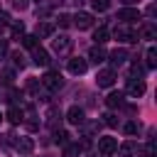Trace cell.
I'll return each mask as SVG.
<instances>
[{
  "instance_id": "18",
  "label": "cell",
  "mask_w": 157,
  "mask_h": 157,
  "mask_svg": "<svg viewBox=\"0 0 157 157\" xmlns=\"http://www.w3.org/2000/svg\"><path fill=\"white\" fill-rule=\"evenodd\" d=\"M140 34H142L145 39H155V37H157V27H155L152 22H147V25L140 27Z\"/></svg>"
},
{
  "instance_id": "29",
  "label": "cell",
  "mask_w": 157,
  "mask_h": 157,
  "mask_svg": "<svg viewBox=\"0 0 157 157\" xmlns=\"http://www.w3.org/2000/svg\"><path fill=\"white\" fill-rule=\"evenodd\" d=\"M12 61H15V66H20V69L25 66V56H22L20 52H15V54H12Z\"/></svg>"
},
{
  "instance_id": "23",
  "label": "cell",
  "mask_w": 157,
  "mask_h": 157,
  "mask_svg": "<svg viewBox=\"0 0 157 157\" xmlns=\"http://www.w3.org/2000/svg\"><path fill=\"white\" fill-rule=\"evenodd\" d=\"M91 5H93L96 12H105L110 7V0H91Z\"/></svg>"
},
{
  "instance_id": "25",
  "label": "cell",
  "mask_w": 157,
  "mask_h": 157,
  "mask_svg": "<svg viewBox=\"0 0 157 157\" xmlns=\"http://www.w3.org/2000/svg\"><path fill=\"white\" fill-rule=\"evenodd\" d=\"M20 42H22V44H25L27 49H34V47H37V37H34V34H25V37H22Z\"/></svg>"
},
{
  "instance_id": "21",
  "label": "cell",
  "mask_w": 157,
  "mask_h": 157,
  "mask_svg": "<svg viewBox=\"0 0 157 157\" xmlns=\"http://www.w3.org/2000/svg\"><path fill=\"white\" fill-rule=\"evenodd\" d=\"M145 64H147V69H155V66H157V49H155V47H150V49H147Z\"/></svg>"
},
{
  "instance_id": "6",
  "label": "cell",
  "mask_w": 157,
  "mask_h": 157,
  "mask_svg": "<svg viewBox=\"0 0 157 157\" xmlns=\"http://www.w3.org/2000/svg\"><path fill=\"white\" fill-rule=\"evenodd\" d=\"M66 120H69L71 125H83V123H86L83 108H78V105H71V108L66 110Z\"/></svg>"
},
{
  "instance_id": "11",
  "label": "cell",
  "mask_w": 157,
  "mask_h": 157,
  "mask_svg": "<svg viewBox=\"0 0 157 157\" xmlns=\"http://www.w3.org/2000/svg\"><path fill=\"white\" fill-rule=\"evenodd\" d=\"M105 105H108V108H123V105H125V93H123V91L108 93V96H105Z\"/></svg>"
},
{
  "instance_id": "4",
  "label": "cell",
  "mask_w": 157,
  "mask_h": 157,
  "mask_svg": "<svg viewBox=\"0 0 157 157\" xmlns=\"http://www.w3.org/2000/svg\"><path fill=\"white\" fill-rule=\"evenodd\" d=\"M142 17V12L137 10V7H123V10H118V17L115 20H120L123 25H130V22H135V20H140Z\"/></svg>"
},
{
  "instance_id": "34",
  "label": "cell",
  "mask_w": 157,
  "mask_h": 157,
  "mask_svg": "<svg viewBox=\"0 0 157 157\" xmlns=\"http://www.w3.org/2000/svg\"><path fill=\"white\" fill-rule=\"evenodd\" d=\"M125 5H135V2H140V0H123Z\"/></svg>"
},
{
  "instance_id": "30",
  "label": "cell",
  "mask_w": 157,
  "mask_h": 157,
  "mask_svg": "<svg viewBox=\"0 0 157 157\" xmlns=\"http://www.w3.org/2000/svg\"><path fill=\"white\" fill-rule=\"evenodd\" d=\"M27 5H29V0H12L15 10H27Z\"/></svg>"
},
{
  "instance_id": "1",
  "label": "cell",
  "mask_w": 157,
  "mask_h": 157,
  "mask_svg": "<svg viewBox=\"0 0 157 157\" xmlns=\"http://www.w3.org/2000/svg\"><path fill=\"white\" fill-rule=\"evenodd\" d=\"M39 83H42V88H44L47 93H54V91H59V88H61L64 78H61V74H59V71H47V74L39 78Z\"/></svg>"
},
{
  "instance_id": "9",
  "label": "cell",
  "mask_w": 157,
  "mask_h": 157,
  "mask_svg": "<svg viewBox=\"0 0 157 157\" xmlns=\"http://www.w3.org/2000/svg\"><path fill=\"white\" fill-rule=\"evenodd\" d=\"M74 25L78 29H88V27H93V15L91 12H76L74 15Z\"/></svg>"
},
{
  "instance_id": "24",
  "label": "cell",
  "mask_w": 157,
  "mask_h": 157,
  "mask_svg": "<svg viewBox=\"0 0 157 157\" xmlns=\"http://www.w3.org/2000/svg\"><path fill=\"white\" fill-rule=\"evenodd\" d=\"M69 137H71V135H69L66 130H56V132H54V140H56L59 145H69Z\"/></svg>"
},
{
  "instance_id": "5",
  "label": "cell",
  "mask_w": 157,
  "mask_h": 157,
  "mask_svg": "<svg viewBox=\"0 0 157 157\" xmlns=\"http://www.w3.org/2000/svg\"><path fill=\"white\" fill-rule=\"evenodd\" d=\"M142 93H145V81H142V78H128V86H125V96L140 98Z\"/></svg>"
},
{
  "instance_id": "31",
  "label": "cell",
  "mask_w": 157,
  "mask_h": 157,
  "mask_svg": "<svg viewBox=\"0 0 157 157\" xmlns=\"http://www.w3.org/2000/svg\"><path fill=\"white\" fill-rule=\"evenodd\" d=\"M59 25H61V27H69V25H71V17H69V15H59Z\"/></svg>"
},
{
  "instance_id": "3",
  "label": "cell",
  "mask_w": 157,
  "mask_h": 157,
  "mask_svg": "<svg viewBox=\"0 0 157 157\" xmlns=\"http://www.w3.org/2000/svg\"><path fill=\"white\" fill-rule=\"evenodd\" d=\"M113 34H115V39H118V42H137V34L132 32V27H130V25H123V22L115 27V32H113Z\"/></svg>"
},
{
  "instance_id": "16",
  "label": "cell",
  "mask_w": 157,
  "mask_h": 157,
  "mask_svg": "<svg viewBox=\"0 0 157 157\" xmlns=\"http://www.w3.org/2000/svg\"><path fill=\"white\" fill-rule=\"evenodd\" d=\"M12 125H20L22 120H25V113H22V108H17V105H10V110H7V115H5Z\"/></svg>"
},
{
  "instance_id": "26",
  "label": "cell",
  "mask_w": 157,
  "mask_h": 157,
  "mask_svg": "<svg viewBox=\"0 0 157 157\" xmlns=\"http://www.w3.org/2000/svg\"><path fill=\"white\" fill-rule=\"evenodd\" d=\"M12 37L15 39H22L25 37V25L20 22V25H12Z\"/></svg>"
},
{
  "instance_id": "36",
  "label": "cell",
  "mask_w": 157,
  "mask_h": 157,
  "mask_svg": "<svg viewBox=\"0 0 157 157\" xmlns=\"http://www.w3.org/2000/svg\"><path fill=\"white\" fill-rule=\"evenodd\" d=\"M78 2H83V0H78Z\"/></svg>"
},
{
  "instance_id": "20",
  "label": "cell",
  "mask_w": 157,
  "mask_h": 157,
  "mask_svg": "<svg viewBox=\"0 0 157 157\" xmlns=\"http://www.w3.org/2000/svg\"><path fill=\"white\" fill-rule=\"evenodd\" d=\"M135 150H137V145H135V142H125V145H120L118 155H120V157H132V155H135Z\"/></svg>"
},
{
  "instance_id": "13",
  "label": "cell",
  "mask_w": 157,
  "mask_h": 157,
  "mask_svg": "<svg viewBox=\"0 0 157 157\" xmlns=\"http://www.w3.org/2000/svg\"><path fill=\"white\" fill-rule=\"evenodd\" d=\"M15 150L22 152V155H29L34 150V140L32 137H20V140H15Z\"/></svg>"
},
{
  "instance_id": "19",
  "label": "cell",
  "mask_w": 157,
  "mask_h": 157,
  "mask_svg": "<svg viewBox=\"0 0 157 157\" xmlns=\"http://www.w3.org/2000/svg\"><path fill=\"white\" fill-rule=\"evenodd\" d=\"M93 42H96V44H101V47H103V44H105V42H108V29H105V27H98V29H96V32H93Z\"/></svg>"
},
{
  "instance_id": "17",
  "label": "cell",
  "mask_w": 157,
  "mask_h": 157,
  "mask_svg": "<svg viewBox=\"0 0 157 157\" xmlns=\"http://www.w3.org/2000/svg\"><path fill=\"white\" fill-rule=\"evenodd\" d=\"M52 34H54V25L52 22H39L37 25V34H34L37 39L39 37H52Z\"/></svg>"
},
{
  "instance_id": "35",
  "label": "cell",
  "mask_w": 157,
  "mask_h": 157,
  "mask_svg": "<svg viewBox=\"0 0 157 157\" xmlns=\"http://www.w3.org/2000/svg\"><path fill=\"white\" fill-rule=\"evenodd\" d=\"M0 123H2V115H0Z\"/></svg>"
},
{
  "instance_id": "33",
  "label": "cell",
  "mask_w": 157,
  "mask_h": 157,
  "mask_svg": "<svg viewBox=\"0 0 157 157\" xmlns=\"http://www.w3.org/2000/svg\"><path fill=\"white\" fill-rule=\"evenodd\" d=\"M132 74H145V66H140V64H132Z\"/></svg>"
},
{
  "instance_id": "2",
  "label": "cell",
  "mask_w": 157,
  "mask_h": 157,
  "mask_svg": "<svg viewBox=\"0 0 157 157\" xmlns=\"http://www.w3.org/2000/svg\"><path fill=\"white\" fill-rule=\"evenodd\" d=\"M113 83H115V71L113 69H101L96 74V86L98 88H110Z\"/></svg>"
},
{
  "instance_id": "14",
  "label": "cell",
  "mask_w": 157,
  "mask_h": 157,
  "mask_svg": "<svg viewBox=\"0 0 157 157\" xmlns=\"http://www.w3.org/2000/svg\"><path fill=\"white\" fill-rule=\"evenodd\" d=\"M105 56H108V52L101 47V44H96V47H91V52H88V59L93 61V64H101V61H105Z\"/></svg>"
},
{
  "instance_id": "7",
  "label": "cell",
  "mask_w": 157,
  "mask_h": 157,
  "mask_svg": "<svg viewBox=\"0 0 157 157\" xmlns=\"http://www.w3.org/2000/svg\"><path fill=\"white\" fill-rule=\"evenodd\" d=\"M86 69H88V61H86V59H81V56H74V59H69V71H71L74 76H81V74H86Z\"/></svg>"
},
{
  "instance_id": "12",
  "label": "cell",
  "mask_w": 157,
  "mask_h": 157,
  "mask_svg": "<svg viewBox=\"0 0 157 157\" xmlns=\"http://www.w3.org/2000/svg\"><path fill=\"white\" fill-rule=\"evenodd\" d=\"M32 64H37V66H47V64H49V52L42 49V47H34V49H32Z\"/></svg>"
},
{
  "instance_id": "10",
  "label": "cell",
  "mask_w": 157,
  "mask_h": 157,
  "mask_svg": "<svg viewBox=\"0 0 157 157\" xmlns=\"http://www.w3.org/2000/svg\"><path fill=\"white\" fill-rule=\"evenodd\" d=\"M52 49H54L56 54H66V52L71 49V39H69L66 34H61V37L52 39Z\"/></svg>"
},
{
  "instance_id": "27",
  "label": "cell",
  "mask_w": 157,
  "mask_h": 157,
  "mask_svg": "<svg viewBox=\"0 0 157 157\" xmlns=\"http://www.w3.org/2000/svg\"><path fill=\"white\" fill-rule=\"evenodd\" d=\"M125 132H128V135H137V132H140V123H135V120L128 123V125H125Z\"/></svg>"
},
{
  "instance_id": "15",
  "label": "cell",
  "mask_w": 157,
  "mask_h": 157,
  "mask_svg": "<svg viewBox=\"0 0 157 157\" xmlns=\"http://www.w3.org/2000/svg\"><path fill=\"white\" fill-rule=\"evenodd\" d=\"M105 59H110L113 66H120V64H125V59H128V49H115V52H110Z\"/></svg>"
},
{
  "instance_id": "32",
  "label": "cell",
  "mask_w": 157,
  "mask_h": 157,
  "mask_svg": "<svg viewBox=\"0 0 157 157\" xmlns=\"http://www.w3.org/2000/svg\"><path fill=\"white\" fill-rule=\"evenodd\" d=\"M5 54H7V39H2V37H0V59H2Z\"/></svg>"
},
{
  "instance_id": "28",
  "label": "cell",
  "mask_w": 157,
  "mask_h": 157,
  "mask_svg": "<svg viewBox=\"0 0 157 157\" xmlns=\"http://www.w3.org/2000/svg\"><path fill=\"white\" fill-rule=\"evenodd\" d=\"M103 118H105V120H103V123H105V125H108V128H115V125H118V118H115V115H113V113H108V115H103Z\"/></svg>"
},
{
  "instance_id": "8",
  "label": "cell",
  "mask_w": 157,
  "mask_h": 157,
  "mask_svg": "<svg viewBox=\"0 0 157 157\" xmlns=\"http://www.w3.org/2000/svg\"><path fill=\"white\" fill-rule=\"evenodd\" d=\"M98 150L108 157V155H113L118 150V140L115 137H98Z\"/></svg>"
},
{
  "instance_id": "22",
  "label": "cell",
  "mask_w": 157,
  "mask_h": 157,
  "mask_svg": "<svg viewBox=\"0 0 157 157\" xmlns=\"http://www.w3.org/2000/svg\"><path fill=\"white\" fill-rule=\"evenodd\" d=\"M81 155V145H64V157H78Z\"/></svg>"
}]
</instances>
